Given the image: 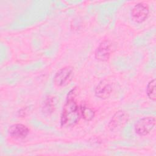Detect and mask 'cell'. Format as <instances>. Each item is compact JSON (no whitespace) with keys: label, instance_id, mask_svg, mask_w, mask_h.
I'll use <instances>...</instances> for the list:
<instances>
[{"label":"cell","instance_id":"9","mask_svg":"<svg viewBox=\"0 0 156 156\" xmlns=\"http://www.w3.org/2000/svg\"><path fill=\"white\" fill-rule=\"evenodd\" d=\"M81 116L87 121H91L94 116V112L91 108L85 105H82L80 107Z\"/></svg>","mask_w":156,"mask_h":156},{"label":"cell","instance_id":"5","mask_svg":"<svg viewBox=\"0 0 156 156\" xmlns=\"http://www.w3.org/2000/svg\"><path fill=\"white\" fill-rule=\"evenodd\" d=\"M149 15L148 6L143 3L136 4L132 10L131 16L132 20L138 23L144 21Z\"/></svg>","mask_w":156,"mask_h":156},{"label":"cell","instance_id":"7","mask_svg":"<svg viewBox=\"0 0 156 156\" xmlns=\"http://www.w3.org/2000/svg\"><path fill=\"white\" fill-rule=\"evenodd\" d=\"M112 91V83L107 80L101 81L95 89V94L101 99H107Z\"/></svg>","mask_w":156,"mask_h":156},{"label":"cell","instance_id":"6","mask_svg":"<svg viewBox=\"0 0 156 156\" xmlns=\"http://www.w3.org/2000/svg\"><path fill=\"white\" fill-rule=\"evenodd\" d=\"M129 115L124 111L117 112L111 119L108 127L111 130H115L122 127L128 121Z\"/></svg>","mask_w":156,"mask_h":156},{"label":"cell","instance_id":"3","mask_svg":"<svg viewBox=\"0 0 156 156\" xmlns=\"http://www.w3.org/2000/svg\"><path fill=\"white\" fill-rule=\"evenodd\" d=\"M73 76V68L65 66L57 72L54 77V82L57 87H65L70 83Z\"/></svg>","mask_w":156,"mask_h":156},{"label":"cell","instance_id":"10","mask_svg":"<svg viewBox=\"0 0 156 156\" xmlns=\"http://www.w3.org/2000/svg\"><path fill=\"white\" fill-rule=\"evenodd\" d=\"M146 93L148 98L155 101L156 99V93H155V79L151 80L146 88Z\"/></svg>","mask_w":156,"mask_h":156},{"label":"cell","instance_id":"2","mask_svg":"<svg viewBox=\"0 0 156 156\" xmlns=\"http://www.w3.org/2000/svg\"><path fill=\"white\" fill-rule=\"evenodd\" d=\"M155 126V118L154 116H147L138 120L135 124V132L140 136L149 133Z\"/></svg>","mask_w":156,"mask_h":156},{"label":"cell","instance_id":"4","mask_svg":"<svg viewBox=\"0 0 156 156\" xmlns=\"http://www.w3.org/2000/svg\"><path fill=\"white\" fill-rule=\"evenodd\" d=\"M114 46L112 42L110 40L102 41L95 52V57L97 60L100 61L107 60L113 52Z\"/></svg>","mask_w":156,"mask_h":156},{"label":"cell","instance_id":"8","mask_svg":"<svg viewBox=\"0 0 156 156\" xmlns=\"http://www.w3.org/2000/svg\"><path fill=\"white\" fill-rule=\"evenodd\" d=\"M29 129L21 124H15L12 125L9 129V135L15 138H24L29 133Z\"/></svg>","mask_w":156,"mask_h":156},{"label":"cell","instance_id":"1","mask_svg":"<svg viewBox=\"0 0 156 156\" xmlns=\"http://www.w3.org/2000/svg\"><path fill=\"white\" fill-rule=\"evenodd\" d=\"M74 90L69 92L65 104L60 117L62 127H69L76 124L79 120L80 115V107L74 100Z\"/></svg>","mask_w":156,"mask_h":156}]
</instances>
